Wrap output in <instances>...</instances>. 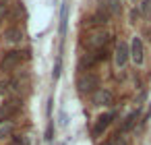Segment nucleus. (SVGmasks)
<instances>
[{"label":"nucleus","instance_id":"13","mask_svg":"<svg viewBox=\"0 0 151 145\" xmlns=\"http://www.w3.org/2000/svg\"><path fill=\"white\" fill-rule=\"evenodd\" d=\"M66 23H68V4H62L60 9V33H66Z\"/></svg>","mask_w":151,"mask_h":145},{"label":"nucleus","instance_id":"15","mask_svg":"<svg viewBox=\"0 0 151 145\" xmlns=\"http://www.w3.org/2000/svg\"><path fill=\"white\" fill-rule=\"evenodd\" d=\"M104 145H112V139H110V141H106V143H104Z\"/></svg>","mask_w":151,"mask_h":145},{"label":"nucleus","instance_id":"9","mask_svg":"<svg viewBox=\"0 0 151 145\" xmlns=\"http://www.w3.org/2000/svg\"><path fill=\"white\" fill-rule=\"evenodd\" d=\"M13 133H15V122L11 118H2L0 120V139L13 137Z\"/></svg>","mask_w":151,"mask_h":145},{"label":"nucleus","instance_id":"10","mask_svg":"<svg viewBox=\"0 0 151 145\" xmlns=\"http://www.w3.org/2000/svg\"><path fill=\"white\" fill-rule=\"evenodd\" d=\"M108 17H110V13H108L106 9H99L95 15L89 17V25H91V27H95V25H106V23H108Z\"/></svg>","mask_w":151,"mask_h":145},{"label":"nucleus","instance_id":"1","mask_svg":"<svg viewBox=\"0 0 151 145\" xmlns=\"http://www.w3.org/2000/svg\"><path fill=\"white\" fill-rule=\"evenodd\" d=\"M77 87H79L81 93L91 95V93H95V91L101 87V85H99V77H97L95 73H83V75L77 79Z\"/></svg>","mask_w":151,"mask_h":145},{"label":"nucleus","instance_id":"3","mask_svg":"<svg viewBox=\"0 0 151 145\" xmlns=\"http://www.w3.org/2000/svg\"><path fill=\"white\" fill-rule=\"evenodd\" d=\"M23 40H25V31H23L19 25H11V27H6L4 33H2V44L9 46V48H17V46H21Z\"/></svg>","mask_w":151,"mask_h":145},{"label":"nucleus","instance_id":"8","mask_svg":"<svg viewBox=\"0 0 151 145\" xmlns=\"http://www.w3.org/2000/svg\"><path fill=\"white\" fill-rule=\"evenodd\" d=\"M114 118H116V112H108V114L97 116V120H95V124H93V135H101V133L112 124Z\"/></svg>","mask_w":151,"mask_h":145},{"label":"nucleus","instance_id":"2","mask_svg":"<svg viewBox=\"0 0 151 145\" xmlns=\"http://www.w3.org/2000/svg\"><path fill=\"white\" fill-rule=\"evenodd\" d=\"M25 58H27L25 52H21V50H11V52H6L2 58H0V71H2V73H11V71H15Z\"/></svg>","mask_w":151,"mask_h":145},{"label":"nucleus","instance_id":"5","mask_svg":"<svg viewBox=\"0 0 151 145\" xmlns=\"http://www.w3.org/2000/svg\"><path fill=\"white\" fill-rule=\"evenodd\" d=\"M91 102H93V106H99V108L112 106L114 104V93L108 87H99L95 93H91Z\"/></svg>","mask_w":151,"mask_h":145},{"label":"nucleus","instance_id":"12","mask_svg":"<svg viewBox=\"0 0 151 145\" xmlns=\"http://www.w3.org/2000/svg\"><path fill=\"white\" fill-rule=\"evenodd\" d=\"M137 118H139V112H130V114L126 116V120L122 122V126H120L118 133H126V131H130V128L137 124Z\"/></svg>","mask_w":151,"mask_h":145},{"label":"nucleus","instance_id":"14","mask_svg":"<svg viewBox=\"0 0 151 145\" xmlns=\"http://www.w3.org/2000/svg\"><path fill=\"white\" fill-rule=\"evenodd\" d=\"M9 15H11V4L6 0H0V25H2L4 19H9Z\"/></svg>","mask_w":151,"mask_h":145},{"label":"nucleus","instance_id":"6","mask_svg":"<svg viewBox=\"0 0 151 145\" xmlns=\"http://www.w3.org/2000/svg\"><path fill=\"white\" fill-rule=\"evenodd\" d=\"M108 42H110V33L104 31V29H99V31H95V33L89 35L87 48H89V50H99V48H106Z\"/></svg>","mask_w":151,"mask_h":145},{"label":"nucleus","instance_id":"11","mask_svg":"<svg viewBox=\"0 0 151 145\" xmlns=\"http://www.w3.org/2000/svg\"><path fill=\"white\" fill-rule=\"evenodd\" d=\"M19 110V100H13V102H6L2 108H0V120L2 118H9L13 112H17Z\"/></svg>","mask_w":151,"mask_h":145},{"label":"nucleus","instance_id":"4","mask_svg":"<svg viewBox=\"0 0 151 145\" xmlns=\"http://www.w3.org/2000/svg\"><path fill=\"white\" fill-rule=\"evenodd\" d=\"M128 58H130L137 66H141V64L145 62V46H143V40H141L139 35H134V38L130 40V46H128Z\"/></svg>","mask_w":151,"mask_h":145},{"label":"nucleus","instance_id":"7","mask_svg":"<svg viewBox=\"0 0 151 145\" xmlns=\"http://www.w3.org/2000/svg\"><path fill=\"white\" fill-rule=\"evenodd\" d=\"M114 62H116L118 69H124L126 62H128V44L122 42V40H120V42L116 44V48H114Z\"/></svg>","mask_w":151,"mask_h":145},{"label":"nucleus","instance_id":"16","mask_svg":"<svg viewBox=\"0 0 151 145\" xmlns=\"http://www.w3.org/2000/svg\"><path fill=\"white\" fill-rule=\"evenodd\" d=\"M2 87H4V85H0V93H2V91H4V89H2Z\"/></svg>","mask_w":151,"mask_h":145}]
</instances>
